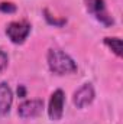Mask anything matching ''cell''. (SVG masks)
Here are the masks:
<instances>
[{
	"label": "cell",
	"mask_w": 123,
	"mask_h": 124,
	"mask_svg": "<svg viewBox=\"0 0 123 124\" xmlns=\"http://www.w3.org/2000/svg\"><path fill=\"white\" fill-rule=\"evenodd\" d=\"M48 66L54 74L65 75V74H74L77 71V65L71 56H68L61 49H49L48 51Z\"/></svg>",
	"instance_id": "1"
},
{
	"label": "cell",
	"mask_w": 123,
	"mask_h": 124,
	"mask_svg": "<svg viewBox=\"0 0 123 124\" xmlns=\"http://www.w3.org/2000/svg\"><path fill=\"white\" fill-rule=\"evenodd\" d=\"M84 3H86L87 10L91 13L100 23H103L104 26H112L114 23L113 17L107 12L106 1L104 0H84Z\"/></svg>",
	"instance_id": "2"
},
{
	"label": "cell",
	"mask_w": 123,
	"mask_h": 124,
	"mask_svg": "<svg viewBox=\"0 0 123 124\" xmlns=\"http://www.w3.org/2000/svg\"><path fill=\"white\" fill-rule=\"evenodd\" d=\"M31 33V25L25 20L20 22H12L6 28V35L13 43H23L25 39Z\"/></svg>",
	"instance_id": "3"
},
{
	"label": "cell",
	"mask_w": 123,
	"mask_h": 124,
	"mask_svg": "<svg viewBox=\"0 0 123 124\" xmlns=\"http://www.w3.org/2000/svg\"><path fill=\"white\" fill-rule=\"evenodd\" d=\"M64 101H65V95L62 90H57L51 95L49 100V105H48V116L51 120L58 121L62 117L64 113Z\"/></svg>",
	"instance_id": "4"
},
{
	"label": "cell",
	"mask_w": 123,
	"mask_h": 124,
	"mask_svg": "<svg viewBox=\"0 0 123 124\" xmlns=\"http://www.w3.org/2000/svg\"><path fill=\"white\" fill-rule=\"evenodd\" d=\"M44 108V101L42 100H28L19 105V116L22 118H33L42 113Z\"/></svg>",
	"instance_id": "5"
},
{
	"label": "cell",
	"mask_w": 123,
	"mask_h": 124,
	"mask_svg": "<svg viewBox=\"0 0 123 124\" xmlns=\"http://www.w3.org/2000/svg\"><path fill=\"white\" fill-rule=\"evenodd\" d=\"M93 100H94V88L91 84H84L74 94V104L77 105V108H83L91 104Z\"/></svg>",
	"instance_id": "6"
},
{
	"label": "cell",
	"mask_w": 123,
	"mask_h": 124,
	"mask_svg": "<svg viewBox=\"0 0 123 124\" xmlns=\"http://www.w3.org/2000/svg\"><path fill=\"white\" fill-rule=\"evenodd\" d=\"M13 102V94L6 82H0V116H6L10 111Z\"/></svg>",
	"instance_id": "7"
},
{
	"label": "cell",
	"mask_w": 123,
	"mask_h": 124,
	"mask_svg": "<svg viewBox=\"0 0 123 124\" xmlns=\"http://www.w3.org/2000/svg\"><path fill=\"white\" fill-rule=\"evenodd\" d=\"M104 43L117 56H122V39H119V38H104Z\"/></svg>",
	"instance_id": "8"
},
{
	"label": "cell",
	"mask_w": 123,
	"mask_h": 124,
	"mask_svg": "<svg viewBox=\"0 0 123 124\" xmlns=\"http://www.w3.org/2000/svg\"><path fill=\"white\" fill-rule=\"evenodd\" d=\"M0 12H3V13H15L16 6L13 3H0Z\"/></svg>",
	"instance_id": "9"
},
{
	"label": "cell",
	"mask_w": 123,
	"mask_h": 124,
	"mask_svg": "<svg viewBox=\"0 0 123 124\" xmlns=\"http://www.w3.org/2000/svg\"><path fill=\"white\" fill-rule=\"evenodd\" d=\"M7 55L3 52V51H0V71H3L6 66H7Z\"/></svg>",
	"instance_id": "10"
},
{
	"label": "cell",
	"mask_w": 123,
	"mask_h": 124,
	"mask_svg": "<svg viewBox=\"0 0 123 124\" xmlns=\"http://www.w3.org/2000/svg\"><path fill=\"white\" fill-rule=\"evenodd\" d=\"M18 94H19L20 97H25V88H23V87H19V88H18Z\"/></svg>",
	"instance_id": "11"
}]
</instances>
